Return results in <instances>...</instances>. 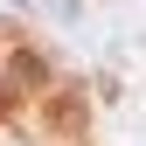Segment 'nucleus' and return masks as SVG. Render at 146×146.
<instances>
[{
  "label": "nucleus",
  "instance_id": "obj_1",
  "mask_svg": "<svg viewBox=\"0 0 146 146\" xmlns=\"http://www.w3.org/2000/svg\"><path fill=\"white\" fill-rule=\"evenodd\" d=\"M42 125L56 139H77L84 132V90H42Z\"/></svg>",
  "mask_w": 146,
  "mask_h": 146
},
{
  "label": "nucleus",
  "instance_id": "obj_2",
  "mask_svg": "<svg viewBox=\"0 0 146 146\" xmlns=\"http://www.w3.org/2000/svg\"><path fill=\"white\" fill-rule=\"evenodd\" d=\"M7 84H49V70H42V56H35V49H14V56H7Z\"/></svg>",
  "mask_w": 146,
  "mask_h": 146
},
{
  "label": "nucleus",
  "instance_id": "obj_3",
  "mask_svg": "<svg viewBox=\"0 0 146 146\" xmlns=\"http://www.w3.org/2000/svg\"><path fill=\"white\" fill-rule=\"evenodd\" d=\"M7 111H14V84L0 77V118H7Z\"/></svg>",
  "mask_w": 146,
  "mask_h": 146
}]
</instances>
